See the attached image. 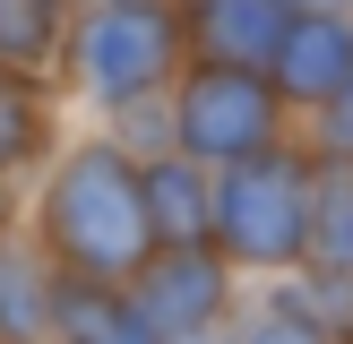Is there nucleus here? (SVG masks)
I'll use <instances>...</instances> for the list:
<instances>
[{
  "label": "nucleus",
  "mask_w": 353,
  "mask_h": 344,
  "mask_svg": "<svg viewBox=\"0 0 353 344\" xmlns=\"http://www.w3.org/2000/svg\"><path fill=\"white\" fill-rule=\"evenodd\" d=\"M293 17H302L293 0H181L190 69H250V78H268Z\"/></svg>",
  "instance_id": "obj_6"
},
{
  "label": "nucleus",
  "mask_w": 353,
  "mask_h": 344,
  "mask_svg": "<svg viewBox=\"0 0 353 344\" xmlns=\"http://www.w3.org/2000/svg\"><path fill=\"white\" fill-rule=\"evenodd\" d=\"M302 147L319 155V164H345V172H353V86H345V95H336V103H327V112L302 129Z\"/></svg>",
  "instance_id": "obj_15"
},
{
  "label": "nucleus",
  "mask_w": 353,
  "mask_h": 344,
  "mask_svg": "<svg viewBox=\"0 0 353 344\" xmlns=\"http://www.w3.org/2000/svg\"><path fill=\"white\" fill-rule=\"evenodd\" d=\"M26 233V189H0V241Z\"/></svg>",
  "instance_id": "obj_17"
},
{
  "label": "nucleus",
  "mask_w": 353,
  "mask_h": 344,
  "mask_svg": "<svg viewBox=\"0 0 353 344\" xmlns=\"http://www.w3.org/2000/svg\"><path fill=\"white\" fill-rule=\"evenodd\" d=\"M52 344H155V327L138 319V310L121 301V292H103V284H69V275H61Z\"/></svg>",
  "instance_id": "obj_13"
},
{
  "label": "nucleus",
  "mask_w": 353,
  "mask_h": 344,
  "mask_svg": "<svg viewBox=\"0 0 353 344\" xmlns=\"http://www.w3.org/2000/svg\"><path fill=\"white\" fill-rule=\"evenodd\" d=\"M310 147L293 138V147L276 155H250V164L216 172V233H207V250L224 258V267L241 275V284H276V275L310 267Z\"/></svg>",
  "instance_id": "obj_3"
},
{
  "label": "nucleus",
  "mask_w": 353,
  "mask_h": 344,
  "mask_svg": "<svg viewBox=\"0 0 353 344\" xmlns=\"http://www.w3.org/2000/svg\"><path fill=\"white\" fill-rule=\"evenodd\" d=\"M310 164H319V155H310ZM310 267L353 275V172L345 164L310 172Z\"/></svg>",
  "instance_id": "obj_14"
},
{
  "label": "nucleus",
  "mask_w": 353,
  "mask_h": 344,
  "mask_svg": "<svg viewBox=\"0 0 353 344\" xmlns=\"http://www.w3.org/2000/svg\"><path fill=\"white\" fill-rule=\"evenodd\" d=\"M268 78H276V95H285V112L310 129V120L353 86V9H302Z\"/></svg>",
  "instance_id": "obj_7"
},
{
  "label": "nucleus",
  "mask_w": 353,
  "mask_h": 344,
  "mask_svg": "<svg viewBox=\"0 0 353 344\" xmlns=\"http://www.w3.org/2000/svg\"><path fill=\"white\" fill-rule=\"evenodd\" d=\"M103 9H181V0H103Z\"/></svg>",
  "instance_id": "obj_18"
},
{
  "label": "nucleus",
  "mask_w": 353,
  "mask_h": 344,
  "mask_svg": "<svg viewBox=\"0 0 353 344\" xmlns=\"http://www.w3.org/2000/svg\"><path fill=\"white\" fill-rule=\"evenodd\" d=\"M52 310H61V267L26 233H9L0 241V344H52Z\"/></svg>",
  "instance_id": "obj_11"
},
{
  "label": "nucleus",
  "mask_w": 353,
  "mask_h": 344,
  "mask_svg": "<svg viewBox=\"0 0 353 344\" xmlns=\"http://www.w3.org/2000/svg\"><path fill=\"white\" fill-rule=\"evenodd\" d=\"M190 43H181V9H103L86 0L69 17V43H61V103L78 112V129H112L121 112H147L181 86Z\"/></svg>",
  "instance_id": "obj_2"
},
{
  "label": "nucleus",
  "mask_w": 353,
  "mask_h": 344,
  "mask_svg": "<svg viewBox=\"0 0 353 344\" xmlns=\"http://www.w3.org/2000/svg\"><path fill=\"white\" fill-rule=\"evenodd\" d=\"M147 181V224H155V250H199L216 233V172L190 164V155H155L138 164Z\"/></svg>",
  "instance_id": "obj_9"
},
{
  "label": "nucleus",
  "mask_w": 353,
  "mask_h": 344,
  "mask_svg": "<svg viewBox=\"0 0 353 344\" xmlns=\"http://www.w3.org/2000/svg\"><path fill=\"white\" fill-rule=\"evenodd\" d=\"M250 310L276 319V327H302V336H319V344H353V275L293 267V275H276V284H259Z\"/></svg>",
  "instance_id": "obj_10"
},
{
  "label": "nucleus",
  "mask_w": 353,
  "mask_h": 344,
  "mask_svg": "<svg viewBox=\"0 0 353 344\" xmlns=\"http://www.w3.org/2000/svg\"><path fill=\"white\" fill-rule=\"evenodd\" d=\"M69 103L52 78H17L0 69V189H34L52 172V155L69 147Z\"/></svg>",
  "instance_id": "obj_8"
},
{
  "label": "nucleus",
  "mask_w": 353,
  "mask_h": 344,
  "mask_svg": "<svg viewBox=\"0 0 353 344\" xmlns=\"http://www.w3.org/2000/svg\"><path fill=\"white\" fill-rule=\"evenodd\" d=\"M26 241L69 275V284L121 292V284L155 258L138 155L112 147L103 129H69V147L52 155V172L26 189Z\"/></svg>",
  "instance_id": "obj_1"
},
{
  "label": "nucleus",
  "mask_w": 353,
  "mask_h": 344,
  "mask_svg": "<svg viewBox=\"0 0 353 344\" xmlns=\"http://www.w3.org/2000/svg\"><path fill=\"white\" fill-rule=\"evenodd\" d=\"M302 138V120L285 112L276 78H250V69H181L172 86V147L207 172H233L250 155H276Z\"/></svg>",
  "instance_id": "obj_4"
},
{
  "label": "nucleus",
  "mask_w": 353,
  "mask_h": 344,
  "mask_svg": "<svg viewBox=\"0 0 353 344\" xmlns=\"http://www.w3.org/2000/svg\"><path fill=\"white\" fill-rule=\"evenodd\" d=\"M121 301L155 327V344H233V327L250 319V284L224 267L216 250H155L147 267L121 284Z\"/></svg>",
  "instance_id": "obj_5"
},
{
  "label": "nucleus",
  "mask_w": 353,
  "mask_h": 344,
  "mask_svg": "<svg viewBox=\"0 0 353 344\" xmlns=\"http://www.w3.org/2000/svg\"><path fill=\"white\" fill-rule=\"evenodd\" d=\"M293 9H353V0H293Z\"/></svg>",
  "instance_id": "obj_19"
},
{
  "label": "nucleus",
  "mask_w": 353,
  "mask_h": 344,
  "mask_svg": "<svg viewBox=\"0 0 353 344\" xmlns=\"http://www.w3.org/2000/svg\"><path fill=\"white\" fill-rule=\"evenodd\" d=\"M78 9H86V0H0V69H17V78H52Z\"/></svg>",
  "instance_id": "obj_12"
},
{
  "label": "nucleus",
  "mask_w": 353,
  "mask_h": 344,
  "mask_svg": "<svg viewBox=\"0 0 353 344\" xmlns=\"http://www.w3.org/2000/svg\"><path fill=\"white\" fill-rule=\"evenodd\" d=\"M233 344H319V336H302V327H276V319H259V310H250V319L233 327Z\"/></svg>",
  "instance_id": "obj_16"
}]
</instances>
